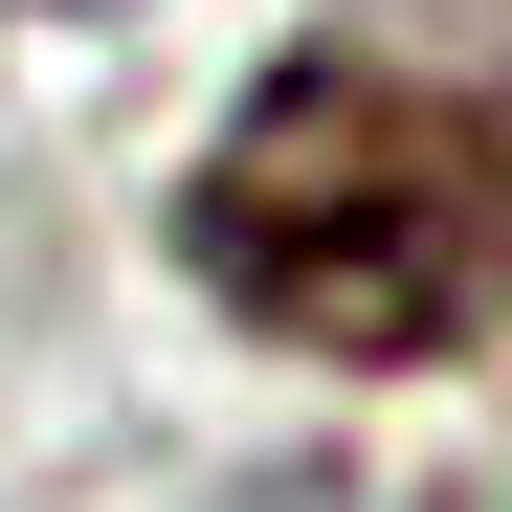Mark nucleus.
I'll list each match as a JSON object with an SVG mask.
<instances>
[{"label": "nucleus", "mask_w": 512, "mask_h": 512, "mask_svg": "<svg viewBox=\"0 0 512 512\" xmlns=\"http://www.w3.org/2000/svg\"><path fill=\"white\" fill-rule=\"evenodd\" d=\"M223 512H357V490H334V468H268V490H223Z\"/></svg>", "instance_id": "nucleus-2"}, {"label": "nucleus", "mask_w": 512, "mask_h": 512, "mask_svg": "<svg viewBox=\"0 0 512 512\" xmlns=\"http://www.w3.org/2000/svg\"><path fill=\"white\" fill-rule=\"evenodd\" d=\"M179 268L223 334L334 379H446L512 334V0H334L179 179Z\"/></svg>", "instance_id": "nucleus-1"}, {"label": "nucleus", "mask_w": 512, "mask_h": 512, "mask_svg": "<svg viewBox=\"0 0 512 512\" xmlns=\"http://www.w3.org/2000/svg\"><path fill=\"white\" fill-rule=\"evenodd\" d=\"M23 23H112V0H23Z\"/></svg>", "instance_id": "nucleus-3"}]
</instances>
